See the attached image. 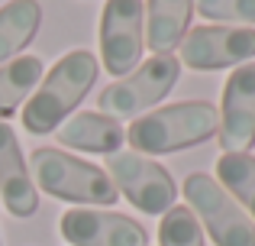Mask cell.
Listing matches in <instances>:
<instances>
[{"mask_svg":"<svg viewBox=\"0 0 255 246\" xmlns=\"http://www.w3.org/2000/svg\"><path fill=\"white\" fill-rule=\"evenodd\" d=\"M39 23H42L39 0H10L0 6V62L16 58L32 42Z\"/></svg>","mask_w":255,"mask_h":246,"instance_id":"cell-14","label":"cell"},{"mask_svg":"<svg viewBox=\"0 0 255 246\" xmlns=\"http://www.w3.org/2000/svg\"><path fill=\"white\" fill-rule=\"evenodd\" d=\"M217 182L226 188V195H236L243 208L255 221V156L249 152H230L217 159Z\"/></svg>","mask_w":255,"mask_h":246,"instance_id":"cell-16","label":"cell"},{"mask_svg":"<svg viewBox=\"0 0 255 246\" xmlns=\"http://www.w3.org/2000/svg\"><path fill=\"white\" fill-rule=\"evenodd\" d=\"M223 156L246 152L255 143V62L239 65L223 84L220 101V126H217Z\"/></svg>","mask_w":255,"mask_h":246,"instance_id":"cell-9","label":"cell"},{"mask_svg":"<svg viewBox=\"0 0 255 246\" xmlns=\"http://www.w3.org/2000/svg\"><path fill=\"white\" fill-rule=\"evenodd\" d=\"M181 75V65L174 55H152L145 65H139L132 75L113 81L110 88L100 91V114L113 117H139L142 110H149L152 104H158L165 94L174 88Z\"/></svg>","mask_w":255,"mask_h":246,"instance_id":"cell-5","label":"cell"},{"mask_svg":"<svg viewBox=\"0 0 255 246\" xmlns=\"http://www.w3.org/2000/svg\"><path fill=\"white\" fill-rule=\"evenodd\" d=\"M194 6L204 19L255 26V0H194Z\"/></svg>","mask_w":255,"mask_h":246,"instance_id":"cell-18","label":"cell"},{"mask_svg":"<svg viewBox=\"0 0 255 246\" xmlns=\"http://www.w3.org/2000/svg\"><path fill=\"white\" fill-rule=\"evenodd\" d=\"M220 126V114L210 101H178L171 107H158L142 114L126 130V143L136 152L165 156L187 146L207 143Z\"/></svg>","mask_w":255,"mask_h":246,"instance_id":"cell-2","label":"cell"},{"mask_svg":"<svg viewBox=\"0 0 255 246\" xmlns=\"http://www.w3.org/2000/svg\"><path fill=\"white\" fill-rule=\"evenodd\" d=\"M36 185L49 195L71 204H113L120 198L117 185L110 182L100 165H91L84 159H75L62 149H32L29 156Z\"/></svg>","mask_w":255,"mask_h":246,"instance_id":"cell-3","label":"cell"},{"mask_svg":"<svg viewBox=\"0 0 255 246\" xmlns=\"http://www.w3.org/2000/svg\"><path fill=\"white\" fill-rule=\"evenodd\" d=\"M94 81H97V55L84 49L62 55L49 68V78H42L32 101L23 107V126L36 136L55 133L65 117H71V110L87 97Z\"/></svg>","mask_w":255,"mask_h":246,"instance_id":"cell-1","label":"cell"},{"mask_svg":"<svg viewBox=\"0 0 255 246\" xmlns=\"http://www.w3.org/2000/svg\"><path fill=\"white\" fill-rule=\"evenodd\" d=\"M194 0H145V42L155 55H168L187 32Z\"/></svg>","mask_w":255,"mask_h":246,"instance_id":"cell-13","label":"cell"},{"mask_svg":"<svg viewBox=\"0 0 255 246\" xmlns=\"http://www.w3.org/2000/svg\"><path fill=\"white\" fill-rule=\"evenodd\" d=\"M158 240L162 246H204V227L197 224L191 208H171L162 214Z\"/></svg>","mask_w":255,"mask_h":246,"instance_id":"cell-17","label":"cell"},{"mask_svg":"<svg viewBox=\"0 0 255 246\" xmlns=\"http://www.w3.org/2000/svg\"><path fill=\"white\" fill-rule=\"evenodd\" d=\"M0 201L13 217H32L39 211V195L29 178L19 139L10 123L0 120Z\"/></svg>","mask_w":255,"mask_h":246,"instance_id":"cell-11","label":"cell"},{"mask_svg":"<svg viewBox=\"0 0 255 246\" xmlns=\"http://www.w3.org/2000/svg\"><path fill=\"white\" fill-rule=\"evenodd\" d=\"M142 0H107L100 13V58L113 78H126V71L142 55Z\"/></svg>","mask_w":255,"mask_h":246,"instance_id":"cell-7","label":"cell"},{"mask_svg":"<svg viewBox=\"0 0 255 246\" xmlns=\"http://www.w3.org/2000/svg\"><path fill=\"white\" fill-rule=\"evenodd\" d=\"M62 237L71 246H145V230L126 214L71 208L62 214Z\"/></svg>","mask_w":255,"mask_h":246,"instance_id":"cell-10","label":"cell"},{"mask_svg":"<svg viewBox=\"0 0 255 246\" xmlns=\"http://www.w3.org/2000/svg\"><path fill=\"white\" fill-rule=\"evenodd\" d=\"M184 201L217 246H255V221L207 172L184 178Z\"/></svg>","mask_w":255,"mask_h":246,"instance_id":"cell-4","label":"cell"},{"mask_svg":"<svg viewBox=\"0 0 255 246\" xmlns=\"http://www.w3.org/2000/svg\"><path fill=\"white\" fill-rule=\"evenodd\" d=\"M255 55V29L230 26H197L181 39V62L197 71H217L246 65Z\"/></svg>","mask_w":255,"mask_h":246,"instance_id":"cell-8","label":"cell"},{"mask_svg":"<svg viewBox=\"0 0 255 246\" xmlns=\"http://www.w3.org/2000/svg\"><path fill=\"white\" fill-rule=\"evenodd\" d=\"M39 81H42V58L36 55H16L0 65V120L16 114Z\"/></svg>","mask_w":255,"mask_h":246,"instance_id":"cell-15","label":"cell"},{"mask_svg":"<svg viewBox=\"0 0 255 246\" xmlns=\"http://www.w3.org/2000/svg\"><path fill=\"white\" fill-rule=\"evenodd\" d=\"M58 143L68 146V149H81V152H104V156H113L120 152V146L126 143V130L120 120L107 114H94V110H84V114H75L62 130L55 133Z\"/></svg>","mask_w":255,"mask_h":246,"instance_id":"cell-12","label":"cell"},{"mask_svg":"<svg viewBox=\"0 0 255 246\" xmlns=\"http://www.w3.org/2000/svg\"><path fill=\"white\" fill-rule=\"evenodd\" d=\"M107 175L117 185V191L126 195V201L145 214H165L174 208L178 185L168 175V169H162L152 159H142L139 152H113L107 159Z\"/></svg>","mask_w":255,"mask_h":246,"instance_id":"cell-6","label":"cell"}]
</instances>
